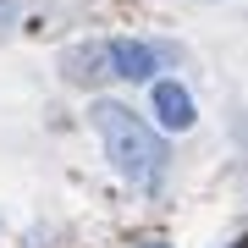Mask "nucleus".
<instances>
[{"label": "nucleus", "mask_w": 248, "mask_h": 248, "mask_svg": "<svg viewBox=\"0 0 248 248\" xmlns=\"http://www.w3.org/2000/svg\"><path fill=\"white\" fill-rule=\"evenodd\" d=\"M89 122L99 143H105L110 166L122 171L133 187H160V177H166V143H160V133L149 122H138L127 105H116V99H94L89 105Z\"/></svg>", "instance_id": "obj_1"}, {"label": "nucleus", "mask_w": 248, "mask_h": 248, "mask_svg": "<svg viewBox=\"0 0 248 248\" xmlns=\"http://www.w3.org/2000/svg\"><path fill=\"white\" fill-rule=\"evenodd\" d=\"M155 110H160V122L171 133H187L193 127V99H187L182 83H155Z\"/></svg>", "instance_id": "obj_2"}, {"label": "nucleus", "mask_w": 248, "mask_h": 248, "mask_svg": "<svg viewBox=\"0 0 248 248\" xmlns=\"http://www.w3.org/2000/svg\"><path fill=\"white\" fill-rule=\"evenodd\" d=\"M110 72L127 78V83H143V78H155V55L143 45H133V39H116L110 45Z\"/></svg>", "instance_id": "obj_3"}, {"label": "nucleus", "mask_w": 248, "mask_h": 248, "mask_svg": "<svg viewBox=\"0 0 248 248\" xmlns=\"http://www.w3.org/2000/svg\"><path fill=\"white\" fill-rule=\"evenodd\" d=\"M138 248H171V243H160V237H149V243H138Z\"/></svg>", "instance_id": "obj_4"}, {"label": "nucleus", "mask_w": 248, "mask_h": 248, "mask_svg": "<svg viewBox=\"0 0 248 248\" xmlns=\"http://www.w3.org/2000/svg\"><path fill=\"white\" fill-rule=\"evenodd\" d=\"M237 248H248V243H237Z\"/></svg>", "instance_id": "obj_5"}, {"label": "nucleus", "mask_w": 248, "mask_h": 248, "mask_svg": "<svg viewBox=\"0 0 248 248\" xmlns=\"http://www.w3.org/2000/svg\"><path fill=\"white\" fill-rule=\"evenodd\" d=\"M0 6H6V0H0Z\"/></svg>", "instance_id": "obj_6"}]
</instances>
